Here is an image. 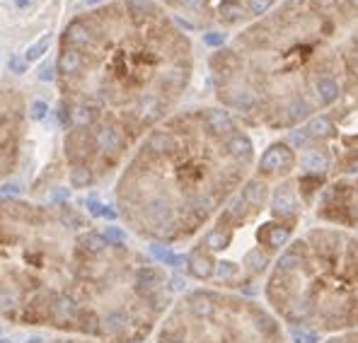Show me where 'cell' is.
<instances>
[{
    "mask_svg": "<svg viewBox=\"0 0 358 343\" xmlns=\"http://www.w3.org/2000/svg\"><path fill=\"white\" fill-rule=\"evenodd\" d=\"M41 343H109V341H99V339H90V336H73V334H54L49 339H44Z\"/></svg>",
    "mask_w": 358,
    "mask_h": 343,
    "instance_id": "obj_12",
    "label": "cell"
},
{
    "mask_svg": "<svg viewBox=\"0 0 358 343\" xmlns=\"http://www.w3.org/2000/svg\"><path fill=\"white\" fill-rule=\"evenodd\" d=\"M194 71L192 36L155 0H109L76 15L56 56L71 187L114 177L136 145L177 112Z\"/></svg>",
    "mask_w": 358,
    "mask_h": 343,
    "instance_id": "obj_1",
    "label": "cell"
},
{
    "mask_svg": "<svg viewBox=\"0 0 358 343\" xmlns=\"http://www.w3.org/2000/svg\"><path fill=\"white\" fill-rule=\"evenodd\" d=\"M90 225L92 220L68 203L0 196V319L66 334Z\"/></svg>",
    "mask_w": 358,
    "mask_h": 343,
    "instance_id": "obj_5",
    "label": "cell"
},
{
    "mask_svg": "<svg viewBox=\"0 0 358 343\" xmlns=\"http://www.w3.org/2000/svg\"><path fill=\"white\" fill-rule=\"evenodd\" d=\"M264 302L288 331H358V235L331 225L300 230L268 271Z\"/></svg>",
    "mask_w": 358,
    "mask_h": 343,
    "instance_id": "obj_6",
    "label": "cell"
},
{
    "mask_svg": "<svg viewBox=\"0 0 358 343\" xmlns=\"http://www.w3.org/2000/svg\"><path fill=\"white\" fill-rule=\"evenodd\" d=\"M255 167V138L230 112L177 109L119 170L114 210L136 240L160 247L194 245Z\"/></svg>",
    "mask_w": 358,
    "mask_h": 343,
    "instance_id": "obj_3",
    "label": "cell"
},
{
    "mask_svg": "<svg viewBox=\"0 0 358 343\" xmlns=\"http://www.w3.org/2000/svg\"><path fill=\"white\" fill-rule=\"evenodd\" d=\"M27 131V107L20 89L0 85V184H5L20 165V152Z\"/></svg>",
    "mask_w": 358,
    "mask_h": 343,
    "instance_id": "obj_10",
    "label": "cell"
},
{
    "mask_svg": "<svg viewBox=\"0 0 358 343\" xmlns=\"http://www.w3.org/2000/svg\"><path fill=\"white\" fill-rule=\"evenodd\" d=\"M320 343H358V331H349V334H339V336H329V339H322Z\"/></svg>",
    "mask_w": 358,
    "mask_h": 343,
    "instance_id": "obj_13",
    "label": "cell"
},
{
    "mask_svg": "<svg viewBox=\"0 0 358 343\" xmlns=\"http://www.w3.org/2000/svg\"><path fill=\"white\" fill-rule=\"evenodd\" d=\"M218 107L286 133L358 92V0H281L208 58Z\"/></svg>",
    "mask_w": 358,
    "mask_h": 343,
    "instance_id": "obj_2",
    "label": "cell"
},
{
    "mask_svg": "<svg viewBox=\"0 0 358 343\" xmlns=\"http://www.w3.org/2000/svg\"><path fill=\"white\" fill-rule=\"evenodd\" d=\"M315 218L322 225L358 235V174L331 179L315 196Z\"/></svg>",
    "mask_w": 358,
    "mask_h": 343,
    "instance_id": "obj_11",
    "label": "cell"
},
{
    "mask_svg": "<svg viewBox=\"0 0 358 343\" xmlns=\"http://www.w3.org/2000/svg\"><path fill=\"white\" fill-rule=\"evenodd\" d=\"M46 44H49V39H44V41H41V44H39V46H34V49H31V51H29V58H36V56H39V54H44Z\"/></svg>",
    "mask_w": 358,
    "mask_h": 343,
    "instance_id": "obj_14",
    "label": "cell"
},
{
    "mask_svg": "<svg viewBox=\"0 0 358 343\" xmlns=\"http://www.w3.org/2000/svg\"><path fill=\"white\" fill-rule=\"evenodd\" d=\"M278 3L281 0H160L184 29L206 34H238Z\"/></svg>",
    "mask_w": 358,
    "mask_h": 343,
    "instance_id": "obj_9",
    "label": "cell"
},
{
    "mask_svg": "<svg viewBox=\"0 0 358 343\" xmlns=\"http://www.w3.org/2000/svg\"><path fill=\"white\" fill-rule=\"evenodd\" d=\"M313 205L291 143H273L218 218L189 245L187 273L201 286L252 293L298 235Z\"/></svg>",
    "mask_w": 358,
    "mask_h": 343,
    "instance_id": "obj_4",
    "label": "cell"
},
{
    "mask_svg": "<svg viewBox=\"0 0 358 343\" xmlns=\"http://www.w3.org/2000/svg\"><path fill=\"white\" fill-rule=\"evenodd\" d=\"M298 174L315 189L358 174V92L303 126L296 140Z\"/></svg>",
    "mask_w": 358,
    "mask_h": 343,
    "instance_id": "obj_8",
    "label": "cell"
},
{
    "mask_svg": "<svg viewBox=\"0 0 358 343\" xmlns=\"http://www.w3.org/2000/svg\"><path fill=\"white\" fill-rule=\"evenodd\" d=\"M152 343H293L266 302L245 293L196 286L177 295Z\"/></svg>",
    "mask_w": 358,
    "mask_h": 343,
    "instance_id": "obj_7",
    "label": "cell"
}]
</instances>
